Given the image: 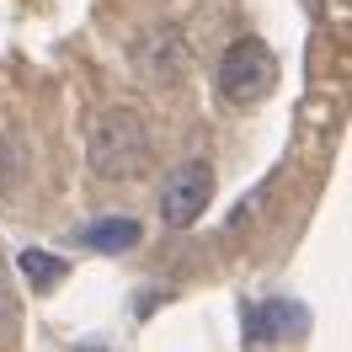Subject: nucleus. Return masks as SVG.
I'll list each match as a JSON object with an SVG mask.
<instances>
[{
	"mask_svg": "<svg viewBox=\"0 0 352 352\" xmlns=\"http://www.w3.org/2000/svg\"><path fill=\"white\" fill-rule=\"evenodd\" d=\"M91 171L102 182H133L150 160V129L133 107H107L96 123H91Z\"/></svg>",
	"mask_w": 352,
	"mask_h": 352,
	"instance_id": "f257e3e1",
	"label": "nucleus"
},
{
	"mask_svg": "<svg viewBox=\"0 0 352 352\" xmlns=\"http://www.w3.org/2000/svg\"><path fill=\"white\" fill-rule=\"evenodd\" d=\"M241 320H245V342H251V347L278 342V336L288 331V320L305 326V315H288V299H256V305L241 309Z\"/></svg>",
	"mask_w": 352,
	"mask_h": 352,
	"instance_id": "39448f33",
	"label": "nucleus"
},
{
	"mask_svg": "<svg viewBox=\"0 0 352 352\" xmlns=\"http://www.w3.org/2000/svg\"><path fill=\"white\" fill-rule=\"evenodd\" d=\"M278 86V59H272V48L256 43V38H235V43L224 48L219 59V91L224 102H235V107H256L267 102Z\"/></svg>",
	"mask_w": 352,
	"mask_h": 352,
	"instance_id": "f03ea898",
	"label": "nucleus"
},
{
	"mask_svg": "<svg viewBox=\"0 0 352 352\" xmlns=\"http://www.w3.org/2000/svg\"><path fill=\"white\" fill-rule=\"evenodd\" d=\"M22 272H27V283L38 288V294H48V288L69 272V262H65V256H54V251H38V245H32V251H22Z\"/></svg>",
	"mask_w": 352,
	"mask_h": 352,
	"instance_id": "0eeeda50",
	"label": "nucleus"
},
{
	"mask_svg": "<svg viewBox=\"0 0 352 352\" xmlns=\"http://www.w3.org/2000/svg\"><path fill=\"white\" fill-rule=\"evenodd\" d=\"M144 241V230L133 219H96L86 224V230H75V245H86V251H107V256H118V251H133V245Z\"/></svg>",
	"mask_w": 352,
	"mask_h": 352,
	"instance_id": "423d86ee",
	"label": "nucleus"
},
{
	"mask_svg": "<svg viewBox=\"0 0 352 352\" xmlns=\"http://www.w3.org/2000/svg\"><path fill=\"white\" fill-rule=\"evenodd\" d=\"M208 198H214V166H208V160H182V166L160 182V214H166L171 230L198 224Z\"/></svg>",
	"mask_w": 352,
	"mask_h": 352,
	"instance_id": "7ed1b4c3",
	"label": "nucleus"
},
{
	"mask_svg": "<svg viewBox=\"0 0 352 352\" xmlns=\"http://www.w3.org/2000/svg\"><path fill=\"white\" fill-rule=\"evenodd\" d=\"M133 65H139V75H144V80L171 86L176 75H182V65H187V43H182V32H176V27L150 32V38L139 43V54H133Z\"/></svg>",
	"mask_w": 352,
	"mask_h": 352,
	"instance_id": "20e7f679",
	"label": "nucleus"
}]
</instances>
